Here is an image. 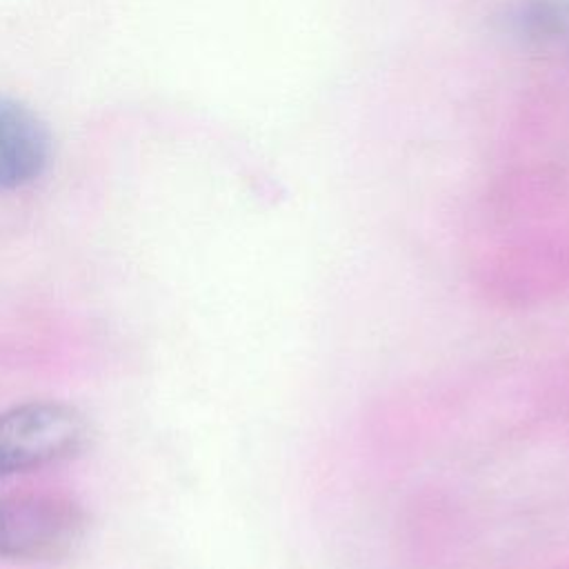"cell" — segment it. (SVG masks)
<instances>
[{
    "label": "cell",
    "instance_id": "cell-3",
    "mask_svg": "<svg viewBox=\"0 0 569 569\" xmlns=\"http://www.w3.org/2000/svg\"><path fill=\"white\" fill-rule=\"evenodd\" d=\"M47 122L24 102L0 96V191L38 180L51 162Z\"/></svg>",
    "mask_w": 569,
    "mask_h": 569
},
{
    "label": "cell",
    "instance_id": "cell-1",
    "mask_svg": "<svg viewBox=\"0 0 569 569\" xmlns=\"http://www.w3.org/2000/svg\"><path fill=\"white\" fill-rule=\"evenodd\" d=\"M89 513L67 491L0 493V558L51 562L84 540Z\"/></svg>",
    "mask_w": 569,
    "mask_h": 569
},
{
    "label": "cell",
    "instance_id": "cell-2",
    "mask_svg": "<svg viewBox=\"0 0 569 569\" xmlns=\"http://www.w3.org/2000/svg\"><path fill=\"white\" fill-rule=\"evenodd\" d=\"M89 440L84 416L53 400L0 411V480L47 469L78 456Z\"/></svg>",
    "mask_w": 569,
    "mask_h": 569
}]
</instances>
